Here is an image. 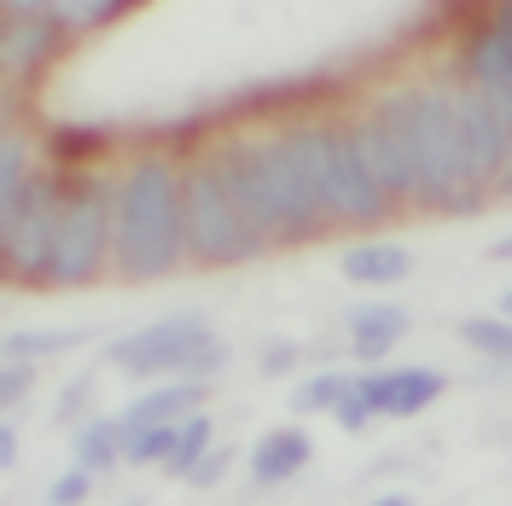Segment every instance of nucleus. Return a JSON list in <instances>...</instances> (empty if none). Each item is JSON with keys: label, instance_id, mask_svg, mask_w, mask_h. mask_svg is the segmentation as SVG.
Instances as JSON below:
<instances>
[{"label": "nucleus", "instance_id": "obj_29", "mask_svg": "<svg viewBox=\"0 0 512 506\" xmlns=\"http://www.w3.org/2000/svg\"><path fill=\"white\" fill-rule=\"evenodd\" d=\"M291 367H297V344H280V338H274V344L262 349V373H268V379H286Z\"/></svg>", "mask_w": 512, "mask_h": 506}, {"label": "nucleus", "instance_id": "obj_28", "mask_svg": "<svg viewBox=\"0 0 512 506\" xmlns=\"http://www.w3.org/2000/svg\"><path fill=\"white\" fill-rule=\"evenodd\" d=\"M332 413H338V425H344V431H361V425L373 419V413H367V402L355 396V379H350V390H344V396L332 402Z\"/></svg>", "mask_w": 512, "mask_h": 506}, {"label": "nucleus", "instance_id": "obj_2", "mask_svg": "<svg viewBox=\"0 0 512 506\" xmlns=\"http://www.w3.org/2000/svg\"><path fill=\"white\" fill-rule=\"evenodd\" d=\"M111 251L123 280H158L181 262V175L163 158L128 169L111 204Z\"/></svg>", "mask_w": 512, "mask_h": 506}, {"label": "nucleus", "instance_id": "obj_33", "mask_svg": "<svg viewBox=\"0 0 512 506\" xmlns=\"http://www.w3.org/2000/svg\"><path fill=\"white\" fill-rule=\"evenodd\" d=\"M373 506H414V501H408V495H379Z\"/></svg>", "mask_w": 512, "mask_h": 506}, {"label": "nucleus", "instance_id": "obj_4", "mask_svg": "<svg viewBox=\"0 0 512 506\" xmlns=\"http://www.w3.org/2000/svg\"><path fill=\"white\" fill-rule=\"evenodd\" d=\"M181 251H192L198 262H216V268L262 251V233L227 198L222 175H216V158L198 163L192 175H181Z\"/></svg>", "mask_w": 512, "mask_h": 506}, {"label": "nucleus", "instance_id": "obj_17", "mask_svg": "<svg viewBox=\"0 0 512 506\" xmlns=\"http://www.w3.org/2000/svg\"><path fill=\"white\" fill-rule=\"evenodd\" d=\"M123 460V425L117 419H88L82 437H76V466L94 477V472H111Z\"/></svg>", "mask_w": 512, "mask_h": 506}, {"label": "nucleus", "instance_id": "obj_32", "mask_svg": "<svg viewBox=\"0 0 512 506\" xmlns=\"http://www.w3.org/2000/svg\"><path fill=\"white\" fill-rule=\"evenodd\" d=\"M0 6H6V12H12V18H35V12H41V6H47V0H0Z\"/></svg>", "mask_w": 512, "mask_h": 506}, {"label": "nucleus", "instance_id": "obj_20", "mask_svg": "<svg viewBox=\"0 0 512 506\" xmlns=\"http://www.w3.org/2000/svg\"><path fill=\"white\" fill-rule=\"evenodd\" d=\"M82 338H88V332H76V326H70V332H6V349H0V355H6V361H35V355H64V349H76Z\"/></svg>", "mask_w": 512, "mask_h": 506}, {"label": "nucleus", "instance_id": "obj_1", "mask_svg": "<svg viewBox=\"0 0 512 506\" xmlns=\"http://www.w3.org/2000/svg\"><path fill=\"white\" fill-rule=\"evenodd\" d=\"M216 175L262 239H309L326 222L315 181H309V163L297 152V134H268V140L227 146L216 158Z\"/></svg>", "mask_w": 512, "mask_h": 506}, {"label": "nucleus", "instance_id": "obj_27", "mask_svg": "<svg viewBox=\"0 0 512 506\" xmlns=\"http://www.w3.org/2000/svg\"><path fill=\"white\" fill-rule=\"evenodd\" d=\"M88 489H94V477H88L82 466H76V472H64L59 483H53L47 506H82V501H88Z\"/></svg>", "mask_w": 512, "mask_h": 506}, {"label": "nucleus", "instance_id": "obj_14", "mask_svg": "<svg viewBox=\"0 0 512 506\" xmlns=\"http://www.w3.org/2000/svg\"><path fill=\"white\" fill-rule=\"evenodd\" d=\"M408 268H414V251L396 239H373V245L344 251V280L350 285H396L408 280Z\"/></svg>", "mask_w": 512, "mask_h": 506}, {"label": "nucleus", "instance_id": "obj_30", "mask_svg": "<svg viewBox=\"0 0 512 506\" xmlns=\"http://www.w3.org/2000/svg\"><path fill=\"white\" fill-rule=\"evenodd\" d=\"M12 466H18V431L0 425V472H12Z\"/></svg>", "mask_w": 512, "mask_h": 506}, {"label": "nucleus", "instance_id": "obj_26", "mask_svg": "<svg viewBox=\"0 0 512 506\" xmlns=\"http://www.w3.org/2000/svg\"><path fill=\"white\" fill-rule=\"evenodd\" d=\"M227 460H233L227 448H204V454H198V460L187 466V483H192V489H210V483H222Z\"/></svg>", "mask_w": 512, "mask_h": 506}, {"label": "nucleus", "instance_id": "obj_13", "mask_svg": "<svg viewBox=\"0 0 512 506\" xmlns=\"http://www.w3.org/2000/svg\"><path fill=\"white\" fill-rule=\"evenodd\" d=\"M402 332H408V309H396V303H361L350 315V344L361 361L390 355V349L402 344Z\"/></svg>", "mask_w": 512, "mask_h": 506}, {"label": "nucleus", "instance_id": "obj_23", "mask_svg": "<svg viewBox=\"0 0 512 506\" xmlns=\"http://www.w3.org/2000/svg\"><path fill=\"white\" fill-rule=\"evenodd\" d=\"M105 12H117V0H47L53 24H99Z\"/></svg>", "mask_w": 512, "mask_h": 506}, {"label": "nucleus", "instance_id": "obj_9", "mask_svg": "<svg viewBox=\"0 0 512 506\" xmlns=\"http://www.w3.org/2000/svg\"><path fill=\"white\" fill-rule=\"evenodd\" d=\"M216 332L204 326V315H169L158 326H140V332H128L111 344V361L128 367V373H187V361L198 349L210 344Z\"/></svg>", "mask_w": 512, "mask_h": 506}, {"label": "nucleus", "instance_id": "obj_6", "mask_svg": "<svg viewBox=\"0 0 512 506\" xmlns=\"http://www.w3.org/2000/svg\"><path fill=\"white\" fill-rule=\"evenodd\" d=\"M297 152L309 163L320 216H338V222H379L384 210H390V198H384L379 181L367 175V163L355 158L350 134H338V128H297Z\"/></svg>", "mask_w": 512, "mask_h": 506}, {"label": "nucleus", "instance_id": "obj_18", "mask_svg": "<svg viewBox=\"0 0 512 506\" xmlns=\"http://www.w3.org/2000/svg\"><path fill=\"white\" fill-rule=\"evenodd\" d=\"M210 437H216V425H210V413H181L175 419V448H169V460H163V472L169 477H187V466L210 448Z\"/></svg>", "mask_w": 512, "mask_h": 506}, {"label": "nucleus", "instance_id": "obj_34", "mask_svg": "<svg viewBox=\"0 0 512 506\" xmlns=\"http://www.w3.org/2000/svg\"><path fill=\"white\" fill-rule=\"evenodd\" d=\"M123 506H140V501H123Z\"/></svg>", "mask_w": 512, "mask_h": 506}, {"label": "nucleus", "instance_id": "obj_15", "mask_svg": "<svg viewBox=\"0 0 512 506\" xmlns=\"http://www.w3.org/2000/svg\"><path fill=\"white\" fill-rule=\"evenodd\" d=\"M198 396H204V379H175V384H158V390H146V396H134L123 408L117 425H175L181 413L198 408Z\"/></svg>", "mask_w": 512, "mask_h": 506}, {"label": "nucleus", "instance_id": "obj_12", "mask_svg": "<svg viewBox=\"0 0 512 506\" xmlns=\"http://www.w3.org/2000/svg\"><path fill=\"white\" fill-rule=\"evenodd\" d=\"M309 454H315V443H309L297 425H291V431H268V437L256 443V454H251V477L262 483V489H274V483H286V477L303 472Z\"/></svg>", "mask_w": 512, "mask_h": 506}, {"label": "nucleus", "instance_id": "obj_3", "mask_svg": "<svg viewBox=\"0 0 512 506\" xmlns=\"http://www.w3.org/2000/svg\"><path fill=\"white\" fill-rule=\"evenodd\" d=\"M373 117L390 123V134L402 140L414 198H437V204H443L448 163H454V94H437V88H402V94H384Z\"/></svg>", "mask_w": 512, "mask_h": 506}, {"label": "nucleus", "instance_id": "obj_11", "mask_svg": "<svg viewBox=\"0 0 512 506\" xmlns=\"http://www.w3.org/2000/svg\"><path fill=\"white\" fill-rule=\"evenodd\" d=\"M350 140H355V158L367 163V175L379 181L384 198H396V192H414V187H408V158H402V140L390 134V123L367 117V123L350 134Z\"/></svg>", "mask_w": 512, "mask_h": 506}, {"label": "nucleus", "instance_id": "obj_21", "mask_svg": "<svg viewBox=\"0 0 512 506\" xmlns=\"http://www.w3.org/2000/svg\"><path fill=\"white\" fill-rule=\"evenodd\" d=\"M24 181H30V146L0 128V216L12 210V198L24 192Z\"/></svg>", "mask_w": 512, "mask_h": 506}, {"label": "nucleus", "instance_id": "obj_24", "mask_svg": "<svg viewBox=\"0 0 512 506\" xmlns=\"http://www.w3.org/2000/svg\"><path fill=\"white\" fill-rule=\"evenodd\" d=\"M460 338H466L472 349H483V355H507V349H512V332L501 326V320H466V326H460Z\"/></svg>", "mask_w": 512, "mask_h": 506}, {"label": "nucleus", "instance_id": "obj_5", "mask_svg": "<svg viewBox=\"0 0 512 506\" xmlns=\"http://www.w3.org/2000/svg\"><path fill=\"white\" fill-rule=\"evenodd\" d=\"M507 94H460L454 99V163H448V210H472L478 192L507 163Z\"/></svg>", "mask_w": 512, "mask_h": 506}, {"label": "nucleus", "instance_id": "obj_10", "mask_svg": "<svg viewBox=\"0 0 512 506\" xmlns=\"http://www.w3.org/2000/svg\"><path fill=\"white\" fill-rule=\"evenodd\" d=\"M443 373L437 367H390V373H367V379H355V396L367 402L373 419H408L419 413L425 402H437L443 396Z\"/></svg>", "mask_w": 512, "mask_h": 506}, {"label": "nucleus", "instance_id": "obj_19", "mask_svg": "<svg viewBox=\"0 0 512 506\" xmlns=\"http://www.w3.org/2000/svg\"><path fill=\"white\" fill-rule=\"evenodd\" d=\"M47 47H53V18H18V30H6V41H0V64L6 70H24Z\"/></svg>", "mask_w": 512, "mask_h": 506}, {"label": "nucleus", "instance_id": "obj_7", "mask_svg": "<svg viewBox=\"0 0 512 506\" xmlns=\"http://www.w3.org/2000/svg\"><path fill=\"white\" fill-rule=\"evenodd\" d=\"M53 227H59V192L47 181H24L12 210L0 216V268L18 285H53Z\"/></svg>", "mask_w": 512, "mask_h": 506}, {"label": "nucleus", "instance_id": "obj_16", "mask_svg": "<svg viewBox=\"0 0 512 506\" xmlns=\"http://www.w3.org/2000/svg\"><path fill=\"white\" fill-rule=\"evenodd\" d=\"M472 82H478L483 94H507V82H512V30H507V18H495L489 35L472 47Z\"/></svg>", "mask_w": 512, "mask_h": 506}, {"label": "nucleus", "instance_id": "obj_8", "mask_svg": "<svg viewBox=\"0 0 512 506\" xmlns=\"http://www.w3.org/2000/svg\"><path fill=\"white\" fill-rule=\"evenodd\" d=\"M111 251V192L82 187L59 204L53 227V285H88Z\"/></svg>", "mask_w": 512, "mask_h": 506}, {"label": "nucleus", "instance_id": "obj_22", "mask_svg": "<svg viewBox=\"0 0 512 506\" xmlns=\"http://www.w3.org/2000/svg\"><path fill=\"white\" fill-rule=\"evenodd\" d=\"M344 390H350V373H315L309 384H297L291 408H297V413H320V408H332Z\"/></svg>", "mask_w": 512, "mask_h": 506}, {"label": "nucleus", "instance_id": "obj_31", "mask_svg": "<svg viewBox=\"0 0 512 506\" xmlns=\"http://www.w3.org/2000/svg\"><path fill=\"white\" fill-rule=\"evenodd\" d=\"M88 390H94V379H76L70 390H64V402H59V413H76L82 402H88Z\"/></svg>", "mask_w": 512, "mask_h": 506}, {"label": "nucleus", "instance_id": "obj_25", "mask_svg": "<svg viewBox=\"0 0 512 506\" xmlns=\"http://www.w3.org/2000/svg\"><path fill=\"white\" fill-rule=\"evenodd\" d=\"M35 390V367L30 361H0V408H18Z\"/></svg>", "mask_w": 512, "mask_h": 506}]
</instances>
